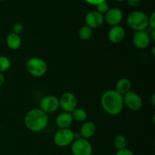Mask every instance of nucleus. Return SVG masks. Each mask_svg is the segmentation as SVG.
<instances>
[{"label":"nucleus","instance_id":"nucleus-1","mask_svg":"<svg viewBox=\"0 0 155 155\" xmlns=\"http://www.w3.org/2000/svg\"><path fill=\"white\" fill-rule=\"evenodd\" d=\"M101 105L103 110L110 116H117L124 109L123 95L115 89L105 91L101 97Z\"/></svg>","mask_w":155,"mask_h":155},{"label":"nucleus","instance_id":"nucleus-2","mask_svg":"<svg viewBox=\"0 0 155 155\" xmlns=\"http://www.w3.org/2000/svg\"><path fill=\"white\" fill-rule=\"evenodd\" d=\"M48 117L40 108H32L26 114L24 124L27 130L33 133H40L47 127Z\"/></svg>","mask_w":155,"mask_h":155},{"label":"nucleus","instance_id":"nucleus-3","mask_svg":"<svg viewBox=\"0 0 155 155\" xmlns=\"http://www.w3.org/2000/svg\"><path fill=\"white\" fill-rule=\"evenodd\" d=\"M127 24L135 31L145 30L148 27V17L145 12L135 11L127 17Z\"/></svg>","mask_w":155,"mask_h":155},{"label":"nucleus","instance_id":"nucleus-4","mask_svg":"<svg viewBox=\"0 0 155 155\" xmlns=\"http://www.w3.org/2000/svg\"><path fill=\"white\" fill-rule=\"evenodd\" d=\"M26 68L29 74L35 77H43L47 72L48 66L45 61L39 57L30 58L26 63Z\"/></svg>","mask_w":155,"mask_h":155},{"label":"nucleus","instance_id":"nucleus-5","mask_svg":"<svg viewBox=\"0 0 155 155\" xmlns=\"http://www.w3.org/2000/svg\"><path fill=\"white\" fill-rule=\"evenodd\" d=\"M54 142L57 146L64 148L71 145L75 138L74 133L71 129H59L54 135Z\"/></svg>","mask_w":155,"mask_h":155},{"label":"nucleus","instance_id":"nucleus-6","mask_svg":"<svg viewBox=\"0 0 155 155\" xmlns=\"http://www.w3.org/2000/svg\"><path fill=\"white\" fill-rule=\"evenodd\" d=\"M71 151L74 155H92V146L88 139H75L71 144Z\"/></svg>","mask_w":155,"mask_h":155},{"label":"nucleus","instance_id":"nucleus-7","mask_svg":"<svg viewBox=\"0 0 155 155\" xmlns=\"http://www.w3.org/2000/svg\"><path fill=\"white\" fill-rule=\"evenodd\" d=\"M124 104L133 111H138L142 107V99L140 95L136 92L130 91L129 92L123 95Z\"/></svg>","mask_w":155,"mask_h":155},{"label":"nucleus","instance_id":"nucleus-8","mask_svg":"<svg viewBox=\"0 0 155 155\" xmlns=\"http://www.w3.org/2000/svg\"><path fill=\"white\" fill-rule=\"evenodd\" d=\"M59 99V106L64 112L71 113L77 107V98L74 93L66 92L61 95Z\"/></svg>","mask_w":155,"mask_h":155},{"label":"nucleus","instance_id":"nucleus-9","mask_svg":"<svg viewBox=\"0 0 155 155\" xmlns=\"http://www.w3.org/2000/svg\"><path fill=\"white\" fill-rule=\"evenodd\" d=\"M40 109L43 110L45 113L48 114L54 113L58 109L59 106V99L55 95H48L43 97L41 99L40 103Z\"/></svg>","mask_w":155,"mask_h":155},{"label":"nucleus","instance_id":"nucleus-10","mask_svg":"<svg viewBox=\"0 0 155 155\" xmlns=\"http://www.w3.org/2000/svg\"><path fill=\"white\" fill-rule=\"evenodd\" d=\"M151 38L146 30L136 31L133 36V45L139 49H145L148 48L151 42Z\"/></svg>","mask_w":155,"mask_h":155},{"label":"nucleus","instance_id":"nucleus-11","mask_svg":"<svg viewBox=\"0 0 155 155\" xmlns=\"http://www.w3.org/2000/svg\"><path fill=\"white\" fill-rule=\"evenodd\" d=\"M104 21V19L103 15L98 13L97 11H91L88 12L85 17L86 25L92 29L101 27Z\"/></svg>","mask_w":155,"mask_h":155},{"label":"nucleus","instance_id":"nucleus-12","mask_svg":"<svg viewBox=\"0 0 155 155\" xmlns=\"http://www.w3.org/2000/svg\"><path fill=\"white\" fill-rule=\"evenodd\" d=\"M123 12L118 8H109L108 11L105 13V16L104 17V21L108 24L109 25L117 26L119 25L123 20Z\"/></svg>","mask_w":155,"mask_h":155},{"label":"nucleus","instance_id":"nucleus-13","mask_svg":"<svg viewBox=\"0 0 155 155\" xmlns=\"http://www.w3.org/2000/svg\"><path fill=\"white\" fill-rule=\"evenodd\" d=\"M108 39L114 44H118L122 42L126 36V32L122 26H114L108 32Z\"/></svg>","mask_w":155,"mask_h":155},{"label":"nucleus","instance_id":"nucleus-14","mask_svg":"<svg viewBox=\"0 0 155 155\" xmlns=\"http://www.w3.org/2000/svg\"><path fill=\"white\" fill-rule=\"evenodd\" d=\"M74 122L71 113L62 112L56 117L55 124L59 129H68Z\"/></svg>","mask_w":155,"mask_h":155},{"label":"nucleus","instance_id":"nucleus-15","mask_svg":"<svg viewBox=\"0 0 155 155\" xmlns=\"http://www.w3.org/2000/svg\"><path fill=\"white\" fill-rule=\"evenodd\" d=\"M96 133V125L92 121H85L83 122L80 133L83 139H89L92 138Z\"/></svg>","mask_w":155,"mask_h":155},{"label":"nucleus","instance_id":"nucleus-16","mask_svg":"<svg viewBox=\"0 0 155 155\" xmlns=\"http://www.w3.org/2000/svg\"><path fill=\"white\" fill-rule=\"evenodd\" d=\"M131 87L132 83L129 79L121 78L117 82L116 86H115V90L120 95H124L131 91Z\"/></svg>","mask_w":155,"mask_h":155},{"label":"nucleus","instance_id":"nucleus-17","mask_svg":"<svg viewBox=\"0 0 155 155\" xmlns=\"http://www.w3.org/2000/svg\"><path fill=\"white\" fill-rule=\"evenodd\" d=\"M6 44L10 49L17 50L21 47V44H22V40H21L20 35L11 33L6 37Z\"/></svg>","mask_w":155,"mask_h":155},{"label":"nucleus","instance_id":"nucleus-18","mask_svg":"<svg viewBox=\"0 0 155 155\" xmlns=\"http://www.w3.org/2000/svg\"><path fill=\"white\" fill-rule=\"evenodd\" d=\"M73 120L79 123H83L86 121L88 117L87 112L83 108H76L71 112Z\"/></svg>","mask_w":155,"mask_h":155},{"label":"nucleus","instance_id":"nucleus-19","mask_svg":"<svg viewBox=\"0 0 155 155\" xmlns=\"http://www.w3.org/2000/svg\"><path fill=\"white\" fill-rule=\"evenodd\" d=\"M114 145L117 150L124 149L127 148L128 141L127 138L123 135H117L114 139Z\"/></svg>","mask_w":155,"mask_h":155},{"label":"nucleus","instance_id":"nucleus-20","mask_svg":"<svg viewBox=\"0 0 155 155\" xmlns=\"http://www.w3.org/2000/svg\"><path fill=\"white\" fill-rule=\"evenodd\" d=\"M92 34H93L92 29L86 25H84L80 27L78 32L79 37L81 39H83V40H88V39H89L92 36Z\"/></svg>","mask_w":155,"mask_h":155},{"label":"nucleus","instance_id":"nucleus-21","mask_svg":"<svg viewBox=\"0 0 155 155\" xmlns=\"http://www.w3.org/2000/svg\"><path fill=\"white\" fill-rule=\"evenodd\" d=\"M12 66V61L8 57L0 55V73H4L8 71Z\"/></svg>","mask_w":155,"mask_h":155},{"label":"nucleus","instance_id":"nucleus-22","mask_svg":"<svg viewBox=\"0 0 155 155\" xmlns=\"http://www.w3.org/2000/svg\"><path fill=\"white\" fill-rule=\"evenodd\" d=\"M96 7H97V12H98V13L101 14V15L105 14L109 9V6L106 2H101L99 3V4L96 5Z\"/></svg>","mask_w":155,"mask_h":155},{"label":"nucleus","instance_id":"nucleus-23","mask_svg":"<svg viewBox=\"0 0 155 155\" xmlns=\"http://www.w3.org/2000/svg\"><path fill=\"white\" fill-rule=\"evenodd\" d=\"M24 29V25L21 23H16V24H14L13 27H12V30H13L12 33H15L17 35H20L21 33H23Z\"/></svg>","mask_w":155,"mask_h":155},{"label":"nucleus","instance_id":"nucleus-24","mask_svg":"<svg viewBox=\"0 0 155 155\" xmlns=\"http://www.w3.org/2000/svg\"><path fill=\"white\" fill-rule=\"evenodd\" d=\"M115 155H134V154H133V152L131 150L126 148H124V149L117 150V151Z\"/></svg>","mask_w":155,"mask_h":155},{"label":"nucleus","instance_id":"nucleus-25","mask_svg":"<svg viewBox=\"0 0 155 155\" xmlns=\"http://www.w3.org/2000/svg\"><path fill=\"white\" fill-rule=\"evenodd\" d=\"M148 26L151 29H155V13L153 12L148 18Z\"/></svg>","mask_w":155,"mask_h":155},{"label":"nucleus","instance_id":"nucleus-26","mask_svg":"<svg viewBox=\"0 0 155 155\" xmlns=\"http://www.w3.org/2000/svg\"><path fill=\"white\" fill-rule=\"evenodd\" d=\"M127 2L132 7H137L140 5L141 0H127Z\"/></svg>","mask_w":155,"mask_h":155},{"label":"nucleus","instance_id":"nucleus-27","mask_svg":"<svg viewBox=\"0 0 155 155\" xmlns=\"http://www.w3.org/2000/svg\"><path fill=\"white\" fill-rule=\"evenodd\" d=\"M85 1H86L88 3L91 5H96L99 4V3L103 2H106V0H85Z\"/></svg>","mask_w":155,"mask_h":155},{"label":"nucleus","instance_id":"nucleus-28","mask_svg":"<svg viewBox=\"0 0 155 155\" xmlns=\"http://www.w3.org/2000/svg\"><path fill=\"white\" fill-rule=\"evenodd\" d=\"M5 81V75L2 73H0V87L4 85Z\"/></svg>","mask_w":155,"mask_h":155},{"label":"nucleus","instance_id":"nucleus-29","mask_svg":"<svg viewBox=\"0 0 155 155\" xmlns=\"http://www.w3.org/2000/svg\"><path fill=\"white\" fill-rule=\"evenodd\" d=\"M151 104L154 106L155 105V94H153V95H151Z\"/></svg>","mask_w":155,"mask_h":155},{"label":"nucleus","instance_id":"nucleus-30","mask_svg":"<svg viewBox=\"0 0 155 155\" xmlns=\"http://www.w3.org/2000/svg\"><path fill=\"white\" fill-rule=\"evenodd\" d=\"M116 1H118V2H123V1H125V0H116Z\"/></svg>","mask_w":155,"mask_h":155},{"label":"nucleus","instance_id":"nucleus-31","mask_svg":"<svg viewBox=\"0 0 155 155\" xmlns=\"http://www.w3.org/2000/svg\"><path fill=\"white\" fill-rule=\"evenodd\" d=\"M0 98H1V92H0Z\"/></svg>","mask_w":155,"mask_h":155},{"label":"nucleus","instance_id":"nucleus-32","mask_svg":"<svg viewBox=\"0 0 155 155\" xmlns=\"http://www.w3.org/2000/svg\"><path fill=\"white\" fill-rule=\"evenodd\" d=\"M0 1H3V0H0Z\"/></svg>","mask_w":155,"mask_h":155}]
</instances>
